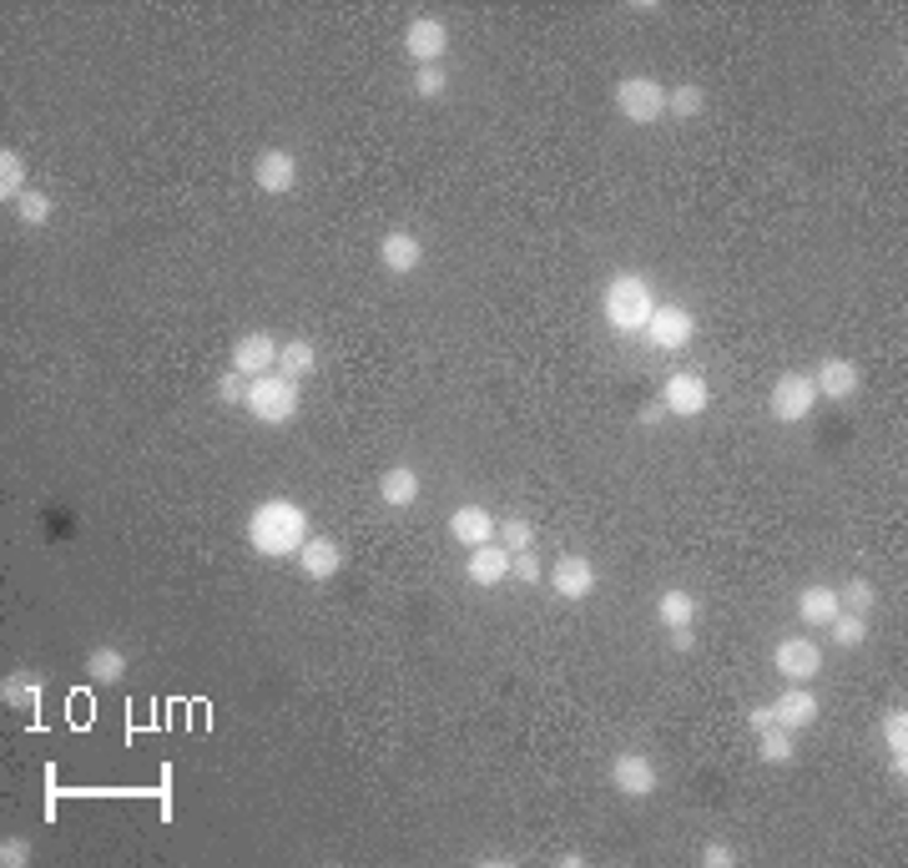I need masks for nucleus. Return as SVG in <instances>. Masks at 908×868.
Masks as SVG:
<instances>
[{
  "label": "nucleus",
  "instance_id": "nucleus-1",
  "mask_svg": "<svg viewBox=\"0 0 908 868\" xmlns=\"http://www.w3.org/2000/svg\"><path fill=\"white\" fill-rule=\"evenodd\" d=\"M303 540H308V510L298 506V500L273 495L263 506H252V516H248L252 556H263V561H288V556L303 550Z\"/></svg>",
  "mask_w": 908,
  "mask_h": 868
},
{
  "label": "nucleus",
  "instance_id": "nucleus-2",
  "mask_svg": "<svg viewBox=\"0 0 908 868\" xmlns=\"http://www.w3.org/2000/svg\"><path fill=\"white\" fill-rule=\"evenodd\" d=\"M601 313L611 333H646V323L657 313V293L641 273H616L601 293Z\"/></svg>",
  "mask_w": 908,
  "mask_h": 868
},
{
  "label": "nucleus",
  "instance_id": "nucleus-3",
  "mask_svg": "<svg viewBox=\"0 0 908 868\" xmlns=\"http://www.w3.org/2000/svg\"><path fill=\"white\" fill-rule=\"evenodd\" d=\"M242 409H248L258 425H288V419H298V409H303L298 379H288V375L248 379V399H242Z\"/></svg>",
  "mask_w": 908,
  "mask_h": 868
},
{
  "label": "nucleus",
  "instance_id": "nucleus-4",
  "mask_svg": "<svg viewBox=\"0 0 908 868\" xmlns=\"http://www.w3.org/2000/svg\"><path fill=\"white\" fill-rule=\"evenodd\" d=\"M616 111H621L631 127H651V121L667 117V87H661L657 77L616 81Z\"/></svg>",
  "mask_w": 908,
  "mask_h": 868
},
{
  "label": "nucleus",
  "instance_id": "nucleus-5",
  "mask_svg": "<svg viewBox=\"0 0 908 868\" xmlns=\"http://www.w3.org/2000/svg\"><path fill=\"white\" fill-rule=\"evenodd\" d=\"M777 425H802V419L818 409V389H812V375L802 369H788V375H777L772 385V399H767Z\"/></svg>",
  "mask_w": 908,
  "mask_h": 868
},
{
  "label": "nucleus",
  "instance_id": "nucleus-6",
  "mask_svg": "<svg viewBox=\"0 0 908 868\" xmlns=\"http://www.w3.org/2000/svg\"><path fill=\"white\" fill-rule=\"evenodd\" d=\"M641 339L651 343L657 353H681L691 339H697V319H691L681 303H657V313H651V323H646Z\"/></svg>",
  "mask_w": 908,
  "mask_h": 868
},
{
  "label": "nucleus",
  "instance_id": "nucleus-7",
  "mask_svg": "<svg viewBox=\"0 0 908 868\" xmlns=\"http://www.w3.org/2000/svg\"><path fill=\"white\" fill-rule=\"evenodd\" d=\"M298 177H303V167H298V152H288V147H263L258 162H252V188L268 192V198H288L298 188Z\"/></svg>",
  "mask_w": 908,
  "mask_h": 868
},
{
  "label": "nucleus",
  "instance_id": "nucleus-8",
  "mask_svg": "<svg viewBox=\"0 0 908 868\" xmlns=\"http://www.w3.org/2000/svg\"><path fill=\"white\" fill-rule=\"evenodd\" d=\"M777 677H788L792 687H808L812 677H822V647L812 637H782L772 651Z\"/></svg>",
  "mask_w": 908,
  "mask_h": 868
},
{
  "label": "nucleus",
  "instance_id": "nucleus-9",
  "mask_svg": "<svg viewBox=\"0 0 908 868\" xmlns=\"http://www.w3.org/2000/svg\"><path fill=\"white\" fill-rule=\"evenodd\" d=\"M707 405H711V389H707V379L691 375V369H677V375L661 385V409H667V415H677V419L707 415Z\"/></svg>",
  "mask_w": 908,
  "mask_h": 868
},
{
  "label": "nucleus",
  "instance_id": "nucleus-10",
  "mask_svg": "<svg viewBox=\"0 0 908 868\" xmlns=\"http://www.w3.org/2000/svg\"><path fill=\"white\" fill-rule=\"evenodd\" d=\"M405 51L415 67H439V56L449 51V26L439 16H415L405 26Z\"/></svg>",
  "mask_w": 908,
  "mask_h": 868
},
{
  "label": "nucleus",
  "instance_id": "nucleus-11",
  "mask_svg": "<svg viewBox=\"0 0 908 868\" xmlns=\"http://www.w3.org/2000/svg\"><path fill=\"white\" fill-rule=\"evenodd\" d=\"M278 349H283V343H278L268 329H252V333H242V339L232 343V369H238L242 379L273 375V369H278Z\"/></svg>",
  "mask_w": 908,
  "mask_h": 868
},
{
  "label": "nucleus",
  "instance_id": "nucleus-12",
  "mask_svg": "<svg viewBox=\"0 0 908 868\" xmlns=\"http://www.w3.org/2000/svg\"><path fill=\"white\" fill-rule=\"evenodd\" d=\"M611 788L621 792V798H651V792H657V762L646 758V752H616Z\"/></svg>",
  "mask_w": 908,
  "mask_h": 868
},
{
  "label": "nucleus",
  "instance_id": "nucleus-13",
  "mask_svg": "<svg viewBox=\"0 0 908 868\" xmlns=\"http://www.w3.org/2000/svg\"><path fill=\"white\" fill-rule=\"evenodd\" d=\"M293 561H298V571H303L308 581H333V576L343 571V546L333 536H308Z\"/></svg>",
  "mask_w": 908,
  "mask_h": 868
},
{
  "label": "nucleus",
  "instance_id": "nucleus-14",
  "mask_svg": "<svg viewBox=\"0 0 908 868\" xmlns=\"http://www.w3.org/2000/svg\"><path fill=\"white\" fill-rule=\"evenodd\" d=\"M550 591H556L560 601H586V596L596 591V566L586 561V556H560V561L550 566Z\"/></svg>",
  "mask_w": 908,
  "mask_h": 868
},
{
  "label": "nucleus",
  "instance_id": "nucleus-15",
  "mask_svg": "<svg viewBox=\"0 0 908 868\" xmlns=\"http://www.w3.org/2000/svg\"><path fill=\"white\" fill-rule=\"evenodd\" d=\"M465 576H470L480 591H495V586L510 581V550L500 546V540H490V546H475L470 556H465Z\"/></svg>",
  "mask_w": 908,
  "mask_h": 868
},
{
  "label": "nucleus",
  "instance_id": "nucleus-16",
  "mask_svg": "<svg viewBox=\"0 0 908 868\" xmlns=\"http://www.w3.org/2000/svg\"><path fill=\"white\" fill-rule=\"evenodd\" d=\"M812 389H818V399L842 405V399H854L858 389H864V375H858L854 359H822L818 375H812Z\"/></svg>",
  "mask_w": 908,
  "mask_h": 868
},
{
  "label": "nucleus",
  "instance_id": "nucleus-17",
  "mask_svg": "<svg viewBox=\"0 0 908 868\" xmlns=\"http://www.w3.org/2000/svg\"><path fill=\"white\" fill-rule=\"evenodd\" d=\"M379 263L389 268V273H395V278L419 273V263H425V242H419L409 228L383 232V242H379Z\"/></svg>",
  "mask_w": 908,
  "mask_h": 868
},
{
  "label": "nucleus",
  "instance_id": "nucleus-18",
  "mask_svg": "<svg viewBox=\"0 0 908 868\" xmlns=\"http://www.w3.org/2000/svg\"><path fill=\"white\" fill-rule=\"evenodd\" d=\"M495 510H485V506H460L455 516H449V540H460L465 550H475V546H490L495 540Z\"/></svg>",
  "mask_w": 908,
  "mask_h": 868
},
{
  "label": "nucleus",
  "instance_id": "nucleus-19",
  "mask_svg": "<svg viewBox=\"0 0 908 868\" xmlns=\"http://www.w3.org/2000/svg\"><path fill=\"white\" fill-rule=\"evenodd\" d=\"M772 717H777V727L802 732V727L818 722V692H812V687H788V692L772 702Z\"/></svg>",
  "mask_w": 908,
  "mask_h": 868
},
{
  "label": "nucleus",
  "instance_id": "nucleus-20",
  "mask_svg": "<svg viewBox=\"0 0 908 868\" xmlns=\"http://www.w3.org/2000/svg\"><path fill=\"white\" fill-rule=\"evenodd\" d=\"M419 490H425V480H419L415 465H389V470L379 475V500L389 510H409L419 500Z\"/></svg>",
  "mask_w": 908,
  "mask_h": 868
},
{
  "label": "nucleus",
  "instance_id": "nucleus-21",
  "mask_svg": "<svg viewBox=\"0 0 908 868\" xmlns=\"http://www.w3.org/2000/svg\"><path fill=\"white\" fill-rule=\"evenodd\" d=\"M838 611H842L838 586H802V591H798V616H802V627L828 631V621H832Z\"/></svg>",
  "mask_w": 908,
  "mask_h": 868
},
{
  "label": "nucleus",
  "instance_id": "nucleus-22",
  "mask_svg": "<svg viewBox=\"0 0 908 868\" xmlns=\"http://www.w3.org/2000/svg\"><path fill=\"white\" fill-rule=\"evenodd\" d=\"M697 616H701V601L687 591V586H671V591L657 596V621L661 627H697Z\"/></svg>",
  "mask_w": 908,
  "mask_h": 868
},
{
  "label": "nucleus",
  "instance_id": "nucleus-23",
  "mask_svg": "<svg viewBox=\"0 0 908 868\" xmlns=\"http://www.w3.org/2000/svg\"><path fill=\"white\" fill-rule=\"evenodd\" d=\"M313 369H318V343L313 339H288L283 349H278V375H288V379L303 385Z\"/></svg>",
  "mask_w": 908,
  "mask_h": 868
},
{
  "label": "nucleus",
  "instance_id": "nucleus-24",
  "mask_svg": "<svg viewBox=\"0 0 908 868\" xmlns=\"http://www.w3.org/2000/svg\"><path fill=\"white\" fill-rule=\"evenodd\" d=\"M87 677L97 681V687H117V681L127 677V651H117V647H91V651H87Z\"/></svg>",
  "mask_w": 908,
  "mask_h": 868
},
{
  "label": "nucleus",
  "instance_id": "nucleus-25",
  "mask_svg": "<svg viewBox=\"0 0 908 868\" xmlns=\"http://www.w3.org/2000/svg\"><path fill=\"white\" fill-rule=\"evenodd\" d=\"M757 758H762V762H777V768H782V762H792V758H798V732H788V727H762V732H757Z\"/></svg>",
  "mask_w": 908,
  "mask_h": 868
},
{
  "label": "nucleus",
  "instance_id": "nucleus-26",
  "mask_svg": "<svg viewBox=\"0 0 908 868\" xmlns=\"http://www.w3.org/2000/svg\"><path fill=\"white\" fill-rule=\"evenodd\" d=\"M0 702L21 707V712H36V707H41V681H36L31 671H11V677H0Z\"/></svg>",
  "mask_w": 908,
  "mask_h": 868
},
{
  "label": "nucleus",
  "instance_id": "nucleus-27",
  "mask_svg": "<svg viewBox=\"0 0 908 868\" xmlns=\"http://www.w3.org/2000/svg\"><path fill=\"white\" fill-rule=\"evenodd\" d=\"M26 157L16 152V147H0V202H21L26 198Z\"/></svg>",
  "mask_w": 908,
  "mask_h": 868
},
{
  "label": "nucleus",
  "instance_id": "nucleus-28",
  "mask_svg": "<svg viewBox=\"0 0 908 868\" xmlns=\"http://www.w3.org/2000/svg\"><path fill=\"white\" fill-rule=\"evenodd\" d=\"M828 637H832V647H842V651L864 647V641H868V616H858V611H838V616L828 621Z\"/></svg>",
  "mask_w": 908,
  "mask_h": 868
},
{
  "label": "nucleus",
  "instance_id": "nucleus-29",
  "mask_svg": "<svg viewBox=\"0 0 908 868\" xmlns=\"http://www.w3.org/2000/svg\"><path fill=\"white\" fill-rule=\"evenodd\" d=\"M701 111H707V91H701L697 81H681V87L667 91V117L691 121V117H701Z\"/></svg>",
  "mask_w": 908,
  "mask_h": 868
},
{
  "label": "nucleus",
  "instance_id": "nucleus-30",
  "mask_svg": "<svg viewBox=\"0 0 908 868\" xmlns=\"http://www.w3.org/2000/svg\"><path fill=\"white\" fill-rule=\"evenodd\" d=\"M495 540H500L510 556H520V550H536V526H530L526 516H505L500 526H495Z\"/></svg>",
  "mask_w": 908,
  "mask_h": 868
},
{
  "label": "nucleus",
  "instance_id": "nucleus-31",
  "mask_svg": "<svg viewBox=\"0 0 908 868\" xmlns=\"http://www.w3.org/2000/svg\"><path fill=\"white\" fill-rule=\"evenodd\" d=\"M884 748H888V758H908V712L904 707H888L884 712Z\"/></svg>",
  "mask_w": 908,
  "mask_h": 868
},
{
  "label": "nucleus",
  "instance_id": "nucleus-32",
  "mask_svg": "<svg viewBox=\"0 0 908 868\" xmlns=\"http://www.w3.org/2000/svg\"><path fill=\"white\" fill-rule=\"evenodd\" d=\"M838 601H842V611L868 616V611L878 606V586H874V581H864V576H854L848 586H838Z\"/></svg>",
  "mask_w": 908,
  "mask_h": 868
},
{
  "label": "nucleus",
  "instance_id": "nucleus-33",
  "mask_svg": "<svg viewBox=\"0 0 908 868\" xmlns=\"http://www.w3.org/2000/svg\"><path fill=\"white\" fill-rule=\"evenodd\" d=\"M51 212H56L51 192H26V198L16 202V218H21L26 228H46V222H51Z\"/></svg>",
  "mask_w": 908,
  "mask_h": 868
},
{
  "label": "nucleus",
  "instance_id": "nucleus-34",
  "mask_svg": "<svg viewBox=\"0 0 908 868\" xmlns=\"http://www.w3.org/2000/svg\"><path fill=\"white\" fill-rule=\"evenodd\" d=\"M445 87H449V71L445 67H419L415 71V97L435 101V97H445Z\"/></svg>",
  "mask_w": 908,
  "mask_h": 868
},
{
  "label": "nucleus",
  "instance_id": "nucleus-35",
  "mask_svg": "<svg viewBox=\"0 0 908 868\" xmlns=\"http://www.w3.org/2000/svg\"><path fill=\"white\" fill-rule=\"evenodd\" d=\"M0 864H6V868H26V864H31V838H21V834L0 838Z\"/></svg>",
  "mask_w": 908,
  "mask_h": 868
},
{
  "label": "nucleus",
  "instance_id": "nucleus-36",
  "mask_svg": "<svg viewBox=\"0 0 908 868\" xmlns=\"http://www.w3.org/2000/svg\"><path fill=\"white\" fill-rule=\"evenodd\" d=\"M510 581H520V586H536L540 581V556H536V550L510 556Z\"/></svg>",
  "mask_w": 908,
  "mask_h": 868
},
{
  "label": "nucleus",
  "instance_id": "nucleus-37",
  "mask_svg": "<svg viewBox=\"0 0 908 868\" xmlns=\"http://www.w3.org/2000/svg\"><path fill=\"white\" fill-rule=\"evenodd\" d=\"M212 395H218L222 405H242V399H248V379H242L238 369H228V375L218 379V389H212Z\"/></svg>",
  "mask_w": 908,
  "mask_h": 868
},
{
  "label": "nucleus",
  "instance_id": "nucleus-38",
  "mask_svg": "<svg viewBox=\"0 0 908 868\" xmlns=\"http://www.w3.org/2000/svg\"><path fill=\"white\" fill-rule=\"evenodd\" d=\"M701 864H707V868H732L737 854L727 844H707V848H701Z\"/></svg>",
  "mask_w": 908,
  "mask_h": 868
},
{
  "label": "nucleus",
  "instance_id": "nucleus-39",
  "mask_svg": "<svg viewBox=\"0 0 908 868\" xmlns=\"http://www.w3.org/2000/svg\"><path fill=\"white\" fill-rule=\"evenodd\" d=\"M671 647L691 651V647H697V627H671Z\"/></svg>",
  "mask_w": 908,
  "mask_h": 868
},
{
  "label": "nucleus",
  "instance_id": "nucleus-40",
  "mask_svg": "<svg viewBox=\"0 0 908 868\" xmlns=\"http://www.w3.org/2000/svg\"><path fill=\"white\" fill-rule=\"evenodd\" d=\"M747 722H752V732L772 727V722H777V717H772V702H767V707H752V712H747Z\"/></svg>",
  "mask_w": 908,
  "mask_h": 868
},
{
  "label": "nucleus",
  "instance_id": "nucleus-41",
  "mask_svg": "<svg viewBox=\"0 0 908 868\" xmlns=\"http://www.w3.org/2000/svg\"><path fill=\"white\" fill-rule=\"evenodd\" d=\"M661 415H667V409H661V399H657V405H641V409H636V419H641V425H661Z\"/></svg>",
  "mask_w": 908,
  "mask_h": 868
},
{
  "label": "nucleus",
  "instance_id": "nucleus-42",
  "mask_svg": "<svg viewBox=\"0 0 908 868\" xmlns=\"http://www.w3.org/2000/svg\"><path fill=\"white\" fill-rule=\"evenodd\" d=\"M556 864H560V868H586V854H560Z\"/></svg>",
  "mask_w": 908,
  "mask_h": 868
}]
</instances>
